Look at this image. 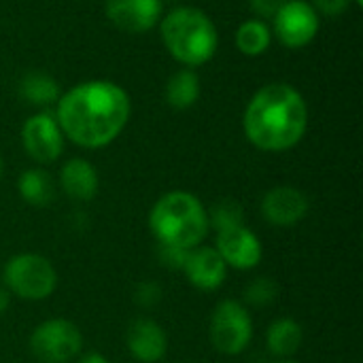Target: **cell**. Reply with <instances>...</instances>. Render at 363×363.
Listing matches in <instances>:
<instances>
[{
    "label": "cell",
    "instance_id": "obj_13",
    "mask_svg": "<svg viewBox=\"0 0 363 363\" xmlns=\"http://www.w3.org/2000/svg\"><path fill=\"white\" fill-rule=\"evenodd\" d=\"M183 272L194 287H198L202 291H215L225 283L228 266H225L223 257L217 253V249L194 247L187 253Z\"/></svg>",
    "mask_w": 363,
    "mask_h": 363
},
{
    "label": "cell",
    "instance_id": "obj_29",
    "mask_svg": "<svg viewBox=\"0 0 363 363\" xmlns=\"http://www.w3.org/2000/svg\"><path fill=\"white\" fill-rule=\"evenodd\" d=\"M2 168H4V160H2V153H0V177H2Z\"/></svg>",
    "mask_w": 363,
    "mask_h": 363
},
{
    "label": "cell",
    "instance_id": "obj_31",
    "mask_svg": "<svg viewBox=\"0 0 363 363\" xmlns=\"http://www.w3.org/2000/svg\"><path fill=\"white\" fill-rule=\"evenodd\" d=\"M281 363H296V362H281Z\"/></svg>",
    "mask_w": 363,
    "mask_h": 363
},
{
    "label": "cell",
    "instance_id": "obj_24",
    "mask_svg": "<svg viewBox=\"0 0 363 363\" xmlns=\"http://www.w3.org/2000/svg\"><path fill=\"white\" fill-rule=\"evenodd\" d=\"M351 2L353 0H313V9L323 13V15L338 17V15H342L349 9Z\"/></svg>",
    "mask_w": 363,
    "mask_h": 363
},
{
    "label": "cell",
    "instance_id": "obj_15",
    "mask_svg": "<svg viewBox=\"0 0 363 363\" xmlns=\"http://www.w3.org/2000/svg\"><path fill=\"white\" fill-rule=\"evenodd\" d=\"M60 185H62L64 194H66L70 200L89 202V200L96 198L100 181H98L96 168H94L87 160L74 157V160H68V162L62 166Z\"/></svg>",
    "mask_w": 363,
    "mask_h": 363
},
{
    "label": "cell",
    "instance_id": "obj_8",
    "mask_svg": "<svg viewBox=\"0 0 363 363\" xmlns=\"http://www.w3.org/2000/svg\"><path fill=\"white\" fill-rule=\"evenodd\" d=\"M274 34L289 49H302L319 32V13L306 0H287L274 13Z\"/></svg>",
    "mask_w": 363,
    "mask_h": 363
},
{
    "label": "cell",
    "instance_id": "obj_21",
    "mask_svg": "<svg viewBox=\"0 0 363 363\" xmlns=\"http://www.w3.org/2000/svg\"><path fill=\"white\" fill-rule=\"evenodd\" d=\"M208 223H213L217 232H223V230H230V228L245 225L242 206H240L236 200L223 198V200H219V202L213 206V211H211V215H208Z\"/></svg>",
    "mask_w": 363,
    "mask_h": 363
},
{
    "label": "cell",
    "instance_id": "obj_14",
    "mask_svg": "<svg viewBox=\"0 0 363 363\" xmlns=\"http://www.w3.org/2000/svg\"><path fill=\"white\" fill-rule=\"evenodd\" d=\"M125 345L134 359L140 363H157L168 351V336L157 321L140 317L128 328Z\"/></svg>",
    "mask_w": 363,
    "mask_h": 363
},
{
    "label": "cell",
    "instance_id": "obj_28",
    "mask_svg": "<svg viewBox=\"0 0 363 363\" xmlns=\"http://www.w3.org/2000/svg\"><path fill=\"white\" fill-rule=\"evenodd\" d=\"M11 294H9V289H2L0 287V315L9 308V302H11V298H9Z\"/></svg>",
    "mask_w": 363,
    "mask_h": 363
},
{
    "label": "cell",
    "instance_id": "obj_7",
    "mask_svg": "<svg viewBox=\"0 0 363 363\" xmlns=\"http://www.w3.org/2000/svg\"><path fill=\"white\" fill-rule=\"evenodd\" d=\"M30 349L43 363H66L81 353L83 336L72 321L49 319L32 332Z\"/></svg>",
    "mask_w": 363,
    "mask_h": 363
},
{
    "label": "cell",
    "instance_id": "obj_1",
    "mask_svg": "<svg viewBox=\"0 0 363 363\" xmlns=\"http://www.w3.org/2000/svg\"><path fill=\"white\" fill-rule=\"evenodd\" d=\"M130 96L113 81H85L57 100L55 119L66 138L85 149L111 145L128 125Z\"/></svg>",
    "mask_w": 363,
    "mask_h": 363
},
{
    "label": "cell",
    "instance_id": "obj_27",
    "mask_svg": "<svg viewBox=\"0 0 363 363\" xmlns=\"http://www.w3.org/2000/svg\"><path fill=\"white\" fill-rule=\"evenodd\" d=\"M79 363H111L104 355H100V353H87L85 357H81V362Z\"/></svg>",
    "mask_w": 363,
    "mask_h": 363
},
{
    "label": "cell",
    "instance_id": "obj_5",
    "mask_svg": "<svg viewBox=\"0 0 363 363\" xmlns=\"http://www.w3.org/2000/svg\"><path fill=\"white\" fill-rule=\"evenodd\" d=\"M4 283L9 294L38 302L49 298L57 287V272L53 264L38 253H19L6 262Z\"/></svg>",
    "mask_w": 363,
    "mask_h": 363
},
{
    "label": "cell",
    "instance_id": "obj_11",
    "mask_svg": "<svg viewBox=\"0 0 363 363\" xmlns=\"http://www.w3.org/2000/svg\"><path fill=\"white\" fill-rule=\"evenodd\" d=\"M108 21L128 34H143L157 26L162 15V0H106Z\"/></svg>",
    "mask_w": 363,
    "mask_h": 363
},
{
    "label": "cell",
    "instance_id": "obj_2",
    "mask_svg": "<svg viewBox=\"0 0 363 363\" xmlns=\"http://www.w3.org/2000/svg\"><path fill=\"white\" fill-rule=\"evenodd\" d=\"M242 125L253 147L270 153L287 151L306 134V100L289 83H268L249 100Z\"/></svg>",
    "mask_w": 363,
    "mask_h": 363
},
{
    "label": "cell",
    "instance_id": "obj_12",
    "mask_svg": "<svg viewBox=\"0 0 363 363\" xmlns=\"http://www.w3.org/2000/svg\"><path fill=\"white\" fill-rule=\"evenodd\" d=\"M308 208H311V202L306 194L289 185L270 189L262 200L264 217L268 219V223L277 228H291L300 223L308 215Z\"/></svg>",
    "mask_w": 363,
    "mask_h": 363
},
{
    "label": "cell",
    "instance_id": "obj_3",
    "mask_svg": "<svg viewBox=\"0 0 363 363\" xmlns=\"http://www.w3.org/2000/svg\"><path fill=\"white\" fill-rule=\"evenodd\" d=\"M149 228L160 245L194 249L208 234V211L189 191H168L153 204Z\"/></svg>",
    "mask_w": 363,
    "mask_h": 363
},
{
    "label": "cell",
    "instance_id": "obj_30",
    "mask_svg": "<svg viewBox=\"0 0 363 363\" xmlns=\"http://www.w3.org/2000/svg\"><path fill=\"white\" fill-rule=\"evenodd\" d=\"M353 2H355L357 6H363V0H353Z\"/></svg>",
    "mask_w": 363,
    "mask_h": 363
},
{
    "label": "cell",
    "instance_id": "obj_26",
    "mask_svg": "<svg viewBox=\"0 0 363 363\" xmlns=\"http://www.w3.org/2000/svg\"><path fill=\"white\" fill-rule=\"evenodd\" d=\"M287 0H251V9L259 17H274V13L285 4Z\"/></svg>",
    "mask_w": 363,
    "mask_h": 363
},
{
    "label": "cell",
    "instance_id": "obj_22",
    "mask_svg": "<svg viewBox=\"0 0 363 363\" xmlns=\"http://www.w3.org/2000/svg\"><path fill=\"white\" fill-rule=\"evenodd\" d=\"M277 296H279V285L272 279H268V277L255 279L247 287V291H245V300L249 304L257 306V308L259 306H270L277 300Z\"/></svg>",
    "mask_w": 363,
    "mask_h": 363
},
{
    "label": "cell",
    "instance_id": "obj_4",
    "mask_svg": "<svg viewBox=\"0 0 363 363\" xmlns=\"http://www.w3.org/2000/svg\"><path fill=\"white\" fill-rule=\"evenodd\" d=\"M168 53L183 66L206 64L219 45V34L211 17L196 6L172 9L160 26Z\"/></svg>",
    "mask_w": 363,
    "mask_h": 363
},
{
    "label": "cell",
    "instance_id": "obj_23",
    "mask_svg": "<svg viewBox=\"0 0 363 363\" xmlns=\"http://www.w3.org/2000/svg\"><path fill=\"white\" fill-rule=\"evenodd\" d=\"M189 249H179V247H168V245H160V259L164 266L168 268H179L183 270V264L187 259Z\"/></svg>",
    "mask_w": 363,
    "mask_h": 363
},
{
    "label": "cell",
    "instance_id": "obj_16",
    "mask_svg": "<svg viewBox=\"0 0 363 363\" xmlns=\"http://www.w3.org/2000/svg\"><path fill=\"white\" fill-rule=\"evenodd\" d=\"M17 189H19V196L28 204L40 206V208L49 206L55 198V183L51 174L43 168H30L21 172L17 179Z\"/></svg>",
    "mask_w": 363,
    "mask_h": 363
},
{
    "label": "cell",
    "instance_id": "obj_17",
    "mask_svg": "<svg viewBox=\"0 0 363 363\" xmlns=\"http://www.w3.org/2000/svg\"><path fill=\"white\" fill-rule=\"evenodd\" d=\"M304 340L302 325L294 319H279L268 328L266 345L277 357H291L300 351Z\"/></svg>",
    "mask_w": 363,
    "mask_h": 363
},
{
    "label": "cell",
    "instance_id": "obj_19",
    "mask_svg": "<svg viewBox=\"0 0 363 363\" xmlns=\"http://www.w3.org/2000/svg\"><path fill=\"white\" fill-rule=\"evenodd\" d=\"M19 94L36 106H47L60 100V85L47 72H28L19 83Z\"/></svg>",
    "mask_w": 363,
    "mask_h": 363
},
{
    "label": "cell",
    "instance_id": "obj_18",
    "mask_svg": "<svg viewBox=\"0 0 363 363\" xmlns=\"http://www.w3.org/2000/svg\"><path fill=\"white\" fill-rule=\"evenodd\" d=\"M200 98V79L191 68L177 70L166 83V102L174 111L191 108Z\"/></svg>",
    "mask_w": 363,
    "mask_h": 363
},
{
    "label": "cell",
    "instance_id": "obj_6",
    "mask_svg": "<svg viewBox=\"0 0 363 363\" xmlns=\"http://www.w3.org/2000/svg\"><path fill=\"white\" fill-rule=\"evenodd\" d=\"M211 342L221 355H240L253 338V321L238 300H223L211 319Z\"/></svg>",
    "mask_w": 363,
    "mask_h": 363
},
{
    "label": "cell",
    "instance_id": "obj_20",
    "mask_svg": "<svg viewBox=\"0 0 363 363\" xmlns=\"http://www.w3.org/2000/svg\"><path fill=\"white\" fill-rule=\"evenodd\" d=\"M270 43H272V32L268 23H264L262 19H247L236 30V47L245 55L251 57L262 55L268 51Z\"/></svg>",
    "mask_w": 363,
    "mask_h": 363
},
{
    "label": "cell",
    "instance_id": "obj_9",
    "mask_svg": "<svg viewBox=\"0 0 363 363\" xmlns=\"http://www.w3.org/2000/svg\"><path fill=\"white\" fill-rule=\"evenodd\" d=\"M21 145L34 162H55L64 151V134L57 119L51 113H36L28 117L21 128Z\"/></svg>",
    "mask_w": 363,
    "mask_h": 363
},
{
    "label": "cell",
    "instance_id": "obj_25",
    "mask_svg": "<svg viewBox=\"0 0 363 363\" xmlns=\"http://www.w3.org/2000/svg\"><path fill=\"white\" fill-rule=\"evenodd\" d=\"M162 300V289L155 283H143L136 291V302L143 306H153Z\"/></svg>",
    "mask_w": 363,
    "mask_h": 363
},
{
    "label": "cell",
    "instance_id": "obj_10",
    "mask_svg": "<svg viewBox=\"0 0 363 363\" xmlns=\"http://www.w3.org/2000/svg\"><path fill=\"white\" fill-rule=\"evenodd\" d=\"M217 253L223 257L225 266L236 270H251L259 266L264 257V247L259 238L245 225L217 232Z\"/></svg>",
    "mask_w": 363,
    "mask_h": 363
}]
</instances>
